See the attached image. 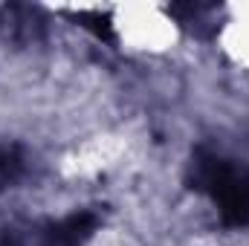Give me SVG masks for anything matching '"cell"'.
<instances>
[{
    "instance_id": "cell-1",
    "label": "cell",
    "mask_w": 249,
    "mask_h": 246,
    "mask_svg": "<svg viewBox=\"0 0 249 246\" xmlns=\"http://www.w3.org/2000/svg\"><path fill=\"white\" fill-rule=\"evenodd\" d=\"M188 188L209 194L226 226H249V174L229 159L212 151H197L188 165Z\"/></svg>"
},
{
    "instance_id": "cell-2",
    "label": "cell",
    "mask_w": 249,
    "mask_h": 246,
    "mask_svg": "<svg viewBox=\"0 0 249 246\" xmlns=\"http://www.w3.org/2000/svg\"><path fill=\"white\" fill-rule=\"evenodd\" d=\"M99 226V217L93 211H75L58 223H50L44 232L41 246H84Z\"/></svg>"
},
{
    "instance_id": "cell-3",
    "label": "cell",
    "mask_w": 249,
    "mask_h": 246,
    "mask_svg": "<svg viewBox=\"0 0 249 246\" xmlns=\"http://www.w3.org/2000/svg\"><path fill=\"white\" fill-rule=\"evenodd\" d=\"M72 20H78L84 29H90L99 41H107V44H116V32H113V20L107 12H99V9H78V12H70Z\"/></svg>"
}]
</instances>
